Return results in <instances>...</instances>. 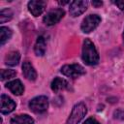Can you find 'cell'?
Wrapping results in <instances>:
<instances>
[{"instance_id": "cell-17", "label": "cell", "mask_w": 124, "mask_h": 124, "mask_svg": "<svg viewBox=\"0 0 124 124\" xmlns=\"http://www.w3.org/2000/svg\"><path fill=\"white\" fill-rule=\"evenodd\" d=\"M13 17V12L10 9H3L0 12V22L4 23Z\"/></svg>"}, {"instance_id": "cell-20", "label": "cell", "mask_w": 124, "mask_h": 124, "mask_svg": "<svg viewBox=\"0 0 124 124\" xmlns=\"http://www.w3.org/2000/svg\"><path fill=\"white\" fill-rule=\"evenodd\" d=\"M115 4L118 6V8L121 10V11H124V0H121V1H116Z\"/></svg>"}, {"instance_id": "cell-23", "label": "cell", "mask_w": 124, "mask_h": 124, "mask_svg": "<svg viewBox=\"0 0 124 124\" xmlns=\"http://www.w3.org/2000/svg\"><path fill=\"white\" fill-rule=\"evenodd\" d=\"M123 39H124V33H123Z\"/></svg>"}, {"instance_id": "cell-6", "label": "cell", "mask_w": 124, "mask_h": 124, "mask_svg": "<svg viewBox=\"0 0 124 124\" xmlns=\"http://www.w3.org/2000/svg\"><path fill=\"white\" fill-rule=\"evenodd\" d=\"M65 12L62 9H54L49 11L45 16H44V22L46 25H54L57 22L60 21V19L64 16Z\"/></svg>"}, {"instance_id": "cell-13", "label": "cell", "mask_w": 124, "mask_h": 124, "mask_svg": "<svg viewBox=\"0 0 124 124\" xmlns=\"http://www.w3.org/2000/svg\"><path fill=\"white\" fill-rule=\"evenodd\" d=\"M20 54L18 51H11L5 57V64L9 66H16L19 62Z\"/></svg>"}, {"instance_id": "cell-21", "label": "cell", "mask_w": 124, "mask_h": 124, "mask_svg": "<svg viewBox=\"0 0 124 124\" xmlns=\"http://www.w3.org/2000/svg\"><path fill=\"white\" fill-rule=\"evenodd\" d=\"M92 5L95 6V7H99V6L103 5V2H101V1H92Z\"/></svg>"}, {"instance_id": "cell-22", "label": "cell", "mask_w": 124, "mask_h": 124, "mask_svg": "<svg viewBox=\"0 0 124 124\" xmlns=\"http://www.w3.org/2000/svg\"><path fill=\"white\" fill-rule=\"evenodd\" d=\"M67 3H69V1H59V4H62V5H65Z\"/></svg>"}, {"instance_id": "cell-18", "label": "cell", "mask_w": 124, "mask_h": 124, "mask_svg": "<svg viewBox=\"0 0 124 124\" xmlns=\"http://www.w3.org/2000/svg\"><path fill=\"white\" fill-rule=\"evenodd\" d=\"M16 75V73L14 70H6V69H3V70H1V80L12 78Z\"/></svg>"}, {"instance_id": "cell-8", "label": "cell", "mask_w": 124, "mask_h": 124, "mask_svg": "<svg viewBox=\"0 0 124 124\" xmlns=\"http://www.w3.org/2000/svg\"><path fill=\"white\" fill-rule=\"evenodd\" d=\"M46 6V1L34 0V1H30L28 3V10L34 16H38L43 14Z\"/></svg>"}, {"instance_id": "cell-7", "label": "cell", "mask_w": 124, "mask_h": 124, "mask_svg": "<svg viewBox=\"0 0 124 124\" xmlns=\"http://www.w3.org/2000/svg\"><path fill=\"white\" fill-rule=\"evenodd\" d=\"M88 6V2L87 1H82V0H76L73 1L70 5V15L72 16H80L81 14H83Z\"/></svg>"}, {"instance_id": "cell-11", "label": "cell", "mask_w": 124, "mask_h": 124, "mask_svg": "<svg viewBox=\"0 0 124 124\" xmlns=\"http://www.w3.org/2000/svg\"><path fill=\"white\" fill-rule=\"evenodd\" d=\"M22 72L24 77L29 80H35L37 78V73L30 62L25 61L22 65Z\"/></svg>"}, {"instance_id": "cell-2", "label": "cell", "mask_w": 124, "mask_h": 124, "mask_svg": "<svg viewBox=\"0 0 124 124\" xmlns=\"http://www.w3.org/2000/svg\"><path fill=\"white\" fill-rule=\"evenodd\" d=\"M86 112H87V109H86V107L84 104H82V103L77 104L74 107L72 113L69 116L66 124H78L85 116Z\"/></svg>"}, {"instance_id": "cell-12", "label": "cell", "mask_w": 124, "mask_h": 124, "mask_svg": "<svg viewBox=\"0 0 124 124\" xmlns=\"http://www.w3.org/2000/svg\"><path fill=\"white\" fill-rule=\"evenodd\" d=\"M11 124H34V120L28 114L16 115L11 119Z\"/></svg>"}, {"instance_id": "cell-15", "label": "cell", "mask_w": 124, "mask_h": 124, "mask_svg": "<svg viewBox=\"0 0 124 124\" xmlns=\"http://www.w3.org/2000/svg\"><path fill=\"white\" fill-rule=\"evenodd\" d=\"M35 53L38 56H43L46 52V41L44 39V37H39L37 39V42L35 44V47H34Z\"/></svg>"}, {"instance_id": "cell-16", "label": "cell", "mask_w": 124, "mask_h": 124, "mask_svg": "<svg viewBox=\"0 0 124 124\" xmlns=\"http://www.w3.org/2000/svg\"><path fill=\"white\" fill-rule=\"evenodd\" d=\"M12 37V31L10 28L2 26L0 28V44L4 45Z\"/></svg>"}, {"instance_id": "cell-10", "label": "cell", "mask_w": 124, "mask_h": 124, "mask_svg": "<svg viewBox=\"0 0 124 124\" xmlns=\"http://www.w3.org/2000/svg\"><path fill=\"white\" fill-rule=\"evenodd\" d=\"M6 87L15 95H21L24 91V87L19 79H14L6 84Z\"/></svg>"}, {"instance_id": "cell-5", "label": "cell", "mask_w": 124, "mask_h": 124, "mask_svg": "<svg viewBox=\"0 0 124 124\" xmlns=\"http://www.w3.org/2000/svg\"><path fill=\"white\" fill-rule=\"evenodd\" d=\"M61 73L67 77L76 78L82 75H84L85 71L82 66L79 64H71V65H65L61 68Z\"/></svg>"}, {"instance_id": "cell-3", "label": "cell", "mask_w": 124, "mask_h": 124, "mask_svg": "<svg viewBox=\"0 0 124 124\" xmlns=\"http://www.w3.org/2000/svg\"><path fill=\"white\" fill-rule=\"evenodd\" d=\"M29 108L36 113L45 112L48 108V100L46 96H38L33 98L29 103Z\"/></svg>"}, {"instance_id": "cell-9", "label": "cell", "mask_w": 124, "mask_h": 124, "mask_svg": "<svg viewBox=\"0 0 124 124\" xmlns=\"http://www.w3.org/2000/svg\"><path fill=\"white\" fill-rule=\"evenodd\" d=\"M0 104H1V112L3 114H8L10 112H12L15 108H16V103L7 95H1V100H0Z\"/></svg>"}, {"instance_id": "cell-1", "label": "cell", "mask_w": 124, "mask_h": 124, "mask_svg": "<svg viewBox=\"0 0 124 124\" xmlns=\"http://www.w3.org/2000/svg\"><path fill=\"white\" fill-rule=\"evenodd\" d=\"M82 60L90 66L96 65L99 62V54L94 44L89 40L85 39L82 46Z\"/></svg>"}, {"instance_id": "cell-14", "label": "cell", "mask_w": 124, "mask_h": 124, "mask_svg": "<svg viewBox=\"0 0 124 124\" xmlns=\"http://www.w3.org/2000/svg\"><path fill=\"white\" fill-rule=\"evenodd\" d=\"M66 88H68V82L61 78H55L51 82V89L54 92H59Z\"/></svg>"}, {"instance_id": "cell-19", "label": "cell", "mask_w": 124, "mask_h": 124, "mask_svg": "<svg viewBox=\"0 0 124 124\" xmlns=\"http://www.w3.org/2000/svg\"><path fill=\"white\" fill-rule=\"evenodd\" d=\"M82 124H100L95 118H93V117H90V118H88V119H86Z\"/></svg>"}, {"instance_id": "cell-4", "label": "cell", "mask_w": 124, "mask_h": 124, "mask_svg": "<svg viewBox=\"0 0 124 124\" xmlns=\"http://www.w3.org/2000/svg\"><path fill=\"white\" fill-rule=\"evenodd\" d=\"M101 22V17L98 15H89L81 22V30L84 33H90Z\"/></svg>"}]
</instances>
